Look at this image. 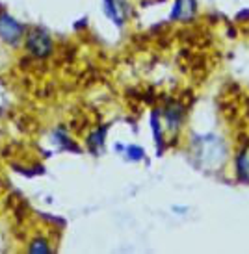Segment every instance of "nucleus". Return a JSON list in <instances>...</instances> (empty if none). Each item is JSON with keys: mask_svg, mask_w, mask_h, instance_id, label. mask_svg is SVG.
<instances>
[{"mask_svg": "<svg viewBox=\"0 0 249 254\" xmlns=\"http://www.w3.org/2000/svg\"><path fill=\"white\" fill-rule=\"evenodd\" d=\"M26 50L36 58H47L52 52V39L45 30H32L26 36Z\"/></svg>", "mask_w": 249, "mask_h": 254, "instance_id": "nucleus-1", "label": "nucleus"}, {"mask_svg": "<svg viewBox=\"0 0 249 254\" xmlns=\"http://www.w3.org/2000/svg\"><path fill=\"white\" fill-rule=\"evenodd\" d=\"M24 28L19 21H15L11 15L0 13V39L6 41L7 45H15L21 41Z\"/></svg>", "mask_w": 249, "mask_h": 254, "instance_id": "nucleus-2", "label": "nucleus"}, {"mask_svg": "<svg viewBox=\"0 0 249 254\" xmlns=\"http://www.w3.org/2000/svg\"><path fill=\"white\" fill-rule=\"evenodd\" d=\"M195 13V2L193 0H178L173 9V19H188Z\"/></svg>", "mask_w": 249, "mask_h": 254, "instance_id": "nucleus-3", "label": "nucleus"}, {"mask_svg": "<svg viewBox=\"0 0 249 254\" xmlns=\"http://www.w3.org/2000/svg\"><path fill=\"white\" fill-rule=\"evenodd\" d=\"M236 171H238V175H240L242 180L249 182V145L238 156V160H236Z\"/></svg>", "mask_w": 249, "mask_h": 254, "instance_id": "nucleus-4", "label": "nucleus"}]
</instances>
